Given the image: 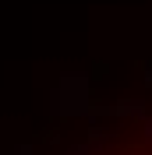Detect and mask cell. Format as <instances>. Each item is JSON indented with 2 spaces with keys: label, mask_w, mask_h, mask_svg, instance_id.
<instances>
[{
  "label": "cell",
  "mask_w": 152,
  "mask_h": 155,
  "mask_svg": "<svg viewBox=\"0 0 152 155\" xmlns=\"http://www.w3.org/2000/svg\"><path fill=\"white\" fill-rule=\"evenodd\" d=\"M149 137H152V120H149Z\"/></svg>",
  "instance_id": "1"
}]
</instances>
